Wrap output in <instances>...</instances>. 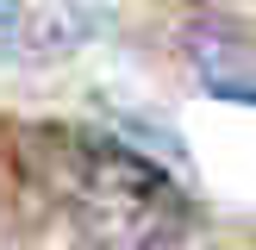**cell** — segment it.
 <instances>
[{
	"mask_svg": "<svg viewBox=\"0 0 256 250\" xmlns=\"http://www.w3.org/2000/svg\"><path fill=\"white\" fill-rule=\"evenodd\" d=\"M38 169L94 250H200V219L182 188L119 138L44 125Z\"/></svg>",
	"mask_w": 256,
	"mask_h": 250,
	"instance_id": "obj_1",
	"label": "cell"
},
{
	"mask_svg": "<svg viewBox=\"0 0 256 250\" xmlns=\"http://www.w3.org/2000/svg\"><path fill=\"white\" fill-rule=\"evenodd\" d=\"M182 50H188V62H194V75L206 82V94L256 100V38L244 32V25L188 19L182 25Z\"/></svg>",
	"mask_w": 256,
	"mask_h": 250,
	"instance_id": "obj_2",
	"label": "cell"
}]
</instances>
